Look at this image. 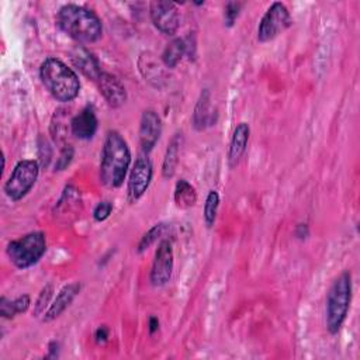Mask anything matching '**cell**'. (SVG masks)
Instances as JSON below:
<instances>
[{
    "label": "cell",
    "mask_w": 360,
    "mask_h": 360,
    "mask_svg": "<svg viewBox=\"0 0 360 360\" xmlns=\"http://www.w3.org/2000/svg\"><path fill=\"white\" fill-rule=\"evenodd\" d=\"M291 25V17L283 3H273L260 20L257 27V38L260 42H267L276 38L280 32Z\"/></svg>",
    "instance_id": "52a82bcc"
},
{
    "label": "cell",
    "mask_w": 360,
    "mask_h": 360,
    "mask_svg": "<svg viewBox=\"0 0 360 360\" xmlns=\"http://www.w3.org/2000/svg\"><path fill=\"white\" fill-rule=\"evenodd\" d=\"M108 338V329L105 326H100L97 330H96V342L97 343H104Z\"/></svg>",
    "instance_id": "f546056e"
},
{
    "label": "cell",
    "mask_w": 360,
    "mask_h": 360,
    "mask_svg": "<svg viewBox=\"0 0 360 360\" xmlns=\"http://www.w3.org/2000/svg\"><path fill=\"white\" fill-rule=\"evenodd\" d=\"M218 207H219V194L217 191L211 190L208 193V195L205 198V204H204V221L208 228L212 226L215 222Z\"/></svg>",
    "instance_id": "7402d4cb"
},
{
    "label": "cell",
    "mask_w": 360,
    "mask_h": 360,
    "mask_svg": "<svg viewBox=\"0 0 360 360\" xmlns=\"http://www.w3.org/2000/svg\"><path fill=\"white\" fill-rule=\"evenodd\" d=\"M52 291H53L52 285L48 284V285H45V287L42 288V291L39 292V297H38V300H37V302H35V309H34V314H35L37 316L41 315V314H45V308H46V305H48V302H49V300H51V297H52Z\"/></svg>",
    "instance_id": "cb8c5ba5"
},
{
    "label": "cell",
    "mask_w": 360,
    "mask_h": 360,
    "mask_svg": "<svg viewBox=\"0 0 360 360\" xmlns=\"http://www.w3.org/2000/svg\"><path fill=\"white\" fill-rule=\"evenodd\" d=\"M131 165V152L125 139L117 132L110 131L101 150L100 179L104 186L117 188L122 184Z\"/></svg>",
    "instance_id": "6da1fadb"
},
{
    "label": "cell",
    "mask_w": 360,
    "mask_h": 360,
    "mask_svg": "<svg viewBox=\"0 0 360 360\" xmlns=\"http://www.w3.org/2000/svg\"><path fill=\"white\" fill-rule=\"evenodd\" d=\"M352 300V276L343 271L330 285L326 298V328L330 333H338L346 319Z\"/></svg>",
    "instance_id": "277c9868"
},
{
    "label": "cell",
    "mask_w": 360,
    "mask_h": 360,
    "mask_svg": "<svg viewBox=\"0 0 360 360\" xmlns=\"http://www.w3.org/2000/svg\"><path fill=\"white\" fill-rule=\"evenodd\" d=\"M100 89V93L103 94V97L105 98L107 104L112 108H117L120 105H122L127 100V91L124 84L121 83V80L107 72H101V75L98 76V79L96 80Z\"/></svg>",
    "instance_id": "7c38bea8"
},
{
    "label": "cell",
    "mask_w": 360,
    "mask_h": 360,
    "mask_svg": "<svg viewBox=\"0 0 360 360\" xmlns=\"http://www.w3.org/2000/svg\"><path fill=\"white\" fill-rule=\"evenodd\" d=\"M0 312H1V315H3L4 318H7V319H11L14 315H17L15 311H14V308H13L11 301H8L6 297H1V298H0Z\"/></svg>",
    "instance_id": "f1b7e54d"
},
{
    "label": "cell",
    "mask_w": 360,
    "mask_h": 360,
    "mask_svg": "<svg viewBox=\"0 0 360 360\" xmlns=\"http://www.w3.org/2000/svg\"><path fill=\"white\" fill-rule=\"evenodd\" d=\"M39 174V165L35 160H20L4 184V193L13 201L21 200L35 184Z\"/></svg>",
    "instance_id": "8992f818"
},
{
    "label": "cell",
    "mask_w": 360,
    "mask_h": 360,
    "mask_svg": "<svg viewBox=\"0 0 360 360\" xmlns=\"http://www.w3.org/2000/svg\"><path fill=\"white\" fill-rule=\"evenodd\" d=\"M214 122H215V112L211 108L210 91L205 89L195 104V108L193 112V125L195 129L201 131L208 125H212Z\"/></svg>",
    "instance_id": "2e32d148"
},
{
    "label": "cell",
    "mask_w": 360,
    "mask_h": 360,
    "mask_svg": "<svg viewBox=\"0 0 360 360\" xmlns=\"http://www.w3.org/2000/svg\"><path fill=\"white\" fill-rule=\"evenodd\" d=\"M72 60L73 65L89 79L97 80L101 75L97 59L83 46H77L72 52Z\"/></svg>",
    "instance_id": "e0dca14e"
},
{
    "label": "cell",
    "mask_w": 360,
    "mask_h": 360,
    "mask_svg": "<svg viewBox=\"0 0 360 360\" xmlns=\"http://www.w3.org/2000/svg\"><path fill=\"white\" fill-rule=\"evenodd\" d=\"M139 70L148 82L158 86V82L163 77V69L149 53H142L139 58Z\"/></svg>",
    "instance_id": "44dd1931"
},
{
    "label": "cell",
    "mask_w": 360,
    "mask_h": 360,
    "mask_svg": "<svg viewBox=\"0 0 360 360\" xmlns=\"http://www.w3.org/2000/svg\"><path fill=\"white\" fill-rule=\"evenodd\" d=\"M56 22L62 31L79 42L90 44L100 39L103 25L97 14L77 4H66L60 7L56 15Z\"/></svg>",
    "instance_id": "7a4b0ae2"
},
{
    "label": "cell",
    "mask_w": 360,
    "mask_h": 360,
    "mask_svg": "<svg viewBox=\"0 0 360 360\" xmlns=\"http://www.w3.org/2000/svg\"><path fill=\"white\" fill-rule=\"evenodd\" d=\"M11 304H13V308H14L15 314L25 312L28 309V307H30V295H27V294L20 295L15 300H13Z\"/></svg>",
    "instance_id": "83f0119b"
},
{
    "label": "cell",
    "mask_w": 360,
    "mask_h": 360,
    "mask_svg": "<svg viewBox=\"0 0 360 360\" xmlns=\"http://www.w3.org/2000/svg\"><path fill=\"white\" fill-rule=\"evenodd\" d=\"M186 53V41L181 38L173 39L167 46L165 48L162 53V62L166 68H174Z\"/></svg>",
    "instance_id": "ffe728a7"
},
{
    "label": "cell",
    "mask_w": 360,
    "mask_h": 360,
    "mask_svg": "<svg viewBox=\"0 0 360 360\" xmlns=\"http://www.w3.org/2000/svg\"><path fill=\"white\" fill-rule=\"evenodd\" d=\"M39 76L46 90L58 101L68 103L79 94L80 82L77 75L60 59H45L39 68Z\"/></svg>",
    "instance_id": "3957f363"
},
{
    "label": "cell",
    "mask_w": 360,
    "mask_h": 360,
    "mask_svg": "<svg viewBox=\"0 0 360 360\" xmlns=\"http://www.w3.org/2000/svg\"><path fill=\"white\" fill-rule=\"evenodd\" d=\"M158 328H159V321H158V318L152 316V318L149 319V332L153 333Z\"/></svg>",
    "instance_id": "1f68e13d"
},
{
    "label": "cell",
    "mask_w": 360,
    "mask_h": 360,
    "mask_svg": "<svg viewBox=\"0 0 360 360\" xmlns=\"http://www.w3.org/2000/svg\"><path fill=\"white\" fill-rule=\"evenodd\" d=\"M173 271V248L169 239H163L155 253V259L150 269V283L155 287L165 285Z\"/></svg>",
    "instance_id": "30bf717a"
},
{
    "label": "cell",
    "mask_w": 360,
    "mask_h": 360,
    "mask_svg": "<svg viewBox=\"0 0 360 360\" xmlns=\"http://www.w3.org/2000/svg\"><path fill=\"white\" fill-rule=\"evenodd\" d=\"M163 231H165V224H156V225H153L142 238H141V240H139V243H138V253H142L143 250H146L152 243H155L160 236H162V233H163Z\"/></svg>",
    "instance_id": "603a6c76"
},
{
    "label": "cell",
    "mask_w": 360,
    "mask_h": 360,
    "mask_svg": "<svg viewBox=\"0 0 360 360\" xmlns=\"http://www.w3.org/2000/svg\"><path fill=\"white\" fill-rule=\"evenodd\" d=\"M150 20L153 25L166 35H173L180 25V15L177 6L172 1H152L149 4Z\"/></svg>",
    "instance_id": "9c48e42d"
},
{
    "label": "cell",
    "mask_w": 360,
    "mask_h": 360,
    "mask_svg": "<svg viewBox=\"0 0 360 360\" xmlns=\"http://www.w3.org/2000/svg\"><path fill=\"white\" fill-rule=\"evenodd\" d=\"M111 211H112V204H111L110 201H107V200L100 201V202L96 205L94 211H93V218H94L96 221L101 222V221H104V219H107V218L110 217Z\"/></svg>",
    "instance_id": "484cf974"
},
{
    "label": "cell",
    "mask_w": 360,
    "mask_h": 360,
    "mask_svg": "<svg viewBox=\"0 0 360 360\" xmlns=\"http://www.w3.org/2000/svg\"><path fill=\"white\" fill-rule=\"evenodd\" d=\"M152 174H153V170H152V163L149 158L145 155H141L135 160L128 179L127 194L131 202H135L143 195V193L148 190L150 184Z\"/></svg>",
    "instance_id": "ba28073f"
},
{
    "label": "cell",
    "mask_w": 360,
    "mask_h": 360,
    "mask_svg": "<svg viewBox=\"0 0 360 360\" xmlns=\"http://www.w3.org/2000/svg\"><path fill=\"white\" fill-rule=\"evenodd\" d=\"M162 134L160 117L153 110L143 111L139 124V142L145 153L150 152Z\"/></svg>",
    "instance_id": "8fae6325"
},
{
    "label": "cell",
    "mask_w": 360,
    "mask_h": 360,
    "mask_svg": "<svg viewBox=\"0 0 360 360\" xmlns=\"http://www.w3.org/2000/svg\"><path fill=\"white\" fill-rule=\"evenodd\" d=\"M250 128L246 122H239L232 134L231 142H229V150H228V162L233 167L239 163L240 158L243 156L246 150V145L249 141Z\"/></svg>",
    "instance_id": "9a60e30c"
},
{
    "label": "cell",
    "mask_w": 360,
    "mask_h": 360,
    "mask_svg": "<svg viewBox=\"0 0 360 360\" xmlns=\"http://www.w3.org/2000/svg\"><path fill=\"white\" fill-rule=\"evenodd\" d=\"M295 235L298 236V238H305L307 235H308V228H307V225L305 224H300L298 226H297V231H295Z\"/></svg>",
    "instance_id": "4dcf8cb0"
},
{
    "label": "cell",
    "mask_w": 360,
    "mask_h": 360,
    "mask_svg": "<svg viewBox=\"0 0 360 360\" xmlns=\"http://www.w3.org/2000/svg\"><path fill=\"white\" fill-rule=\"evenodd\" d=\"M72 134L79 139H90L97 129V117L94 108L87 105L70 121Z\"/></svg>",
    "instance_id": "4fadbf2b"
},
{
    "label": "cell",
    "mask_w": 360,
    "mask_h": 360,
    "mask_svg": "<svg viewBox=\"0 0 360 360\" xmlns=\"http://www.w3.org/2000/svg\"><path fill=\"white\" fill-rule=\"evenodd\" d=\"M79 291H80V284H77V283H72V284L65 285L59 291V294L56 295L53 302L45 311L42 321L44 322H51V321L56 319L72 304V301L75 300V297L77 295Z\"/></svg>",
    "instance_id": "5bb4252c"
},
{
    "label": "cell",
    "mask_w": 360,
    "mask_h": 360,
    "mask_svg": "<svg viewBox=\"0 0 360 360\" xmlns=\"http://www.w3.org/2000/svg\"><path fill=\"white\" fill-rule=\"evenodd\" d=\"M73 158V149L72 146H66L65 149H62L58 160H56V165H55V170H63L72 160Z\"/></svg>",
    "instance_id": "4316f807"
},
{
    "label": "cell",
    "mask_w": 360,
    "mask_h": 360,
    "mask_svg": "<svg viewBox=\"0 0 360 360\" xmlns=\"http://www.w3.org/2000/svg\"><path fill=\"white\" fill-rule=\"evenodd\" d=\"M197 201V193L195 188L184 179L179 180L174 187V202L179 208H190Z\"/></svg>",
    "instance_id": "d6986e66"
},
{
    "label": "cell",
    "mask_w": 360,
    "mask_h": 360,
    "mask_svg": "<svg viewBox=\"0 0 360 360\" xmlns=\"http://www.w3.org/2000/svg\"><path fill=\"white\" fill-rule=\"evenodd\" d=\"M46 250V239L42 232H30L8 242L6 252L14 266L27 269L35 264Z\"/></svg>",
    "instance_id": "5b68a950"
},
{
    "label": "cell",
    "mask_w": 360,
    "mask_h": 360,
    "mask_svg": "<svg viewBox=\"0 0 360 360\" xmlns=\"http://www.w3.org/2000/svg\"><path fill=\"white\" fill-rule=\"evenodd\" d=\"M242 8V3H236V1H228L226 6H225V10H224V21H225V25L228 27H232L235 20L238 18L239 15V11Z\"/></svg>",
    "instance_id": "d4e9b609"
},
{
    "label": "cell",
    "mask_w": 360,
    "mask_h": 360,
    "mask_svg": "<svg viewBox=\"0 0 360 360\" xmlns=\"http://www.w3.org/2000/svg\"><path fill=\"white\" fill-rule=\"evenodd\" d=\"M180 142H181V134H176L166 149V155L162 165V174L166 179H170L174 176L177 163H179V152H180Z\"/></svg>",
    "instance_id": "ac0fdd59"
}]
</instances>
